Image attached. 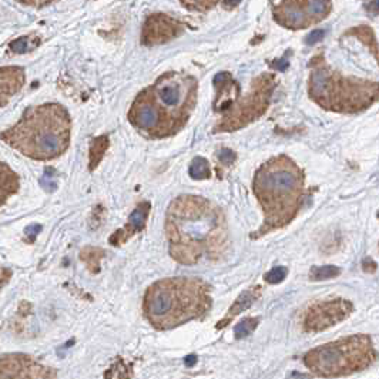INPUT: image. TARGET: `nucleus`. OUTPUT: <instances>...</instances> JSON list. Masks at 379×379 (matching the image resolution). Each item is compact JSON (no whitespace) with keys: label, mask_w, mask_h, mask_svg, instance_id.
Segmentation results:
<instances>
[{"label":"nucleus","mask_w":379,"mask_h":379,"mask_svg":"<svg viewBox=\"0 0 379 379\" xmlns=\"http://www.w3.org/2000/svg\"><path fill=\"white\" fill-rule=\"evenodd\" d=\"M241 0H224V5L225 8H235L239 5Z\"/></svg>","instance_id":"nucleus-31"},{"label":"nucleus","mask_w":379,"mask_h":379,"mask_svg":"<svg viewBox=\"0 0 379 379\" xmlns=\"http://www.w3.org/2000/svg\"><path fill=\"white\" fill-rule=\"evenodd\" d=\"M376 358L371 338L358 334L311 350L304 357V364L317 376L339 378L368 368Z\"/></svg>","instance_id":"nucleus-8"},{"label":"nucleus","mask_w":379,"mask_h":379,"mask_svg":"<svg viewBox=\"0 0 379 379\" xmlns=\"http://www.w3.org/2000/svg\"><path fill=\"white\" fill-rule=\"evenodd\" d=\"M364 271L365 272H375V269H376V264L371 260V258H366L365 261H364Z\"/></svg>","instance_id":"nucleus-30"},{"label":"nucleus","mask_w":379,"mask_h":379,"mask_svg":"<svg viewBox=\"0 0 379 379\" xmlns=\"http://www.w3.org/2000/svg\"><path fill=\"white\" fill-rule=\"evenodd\" d=\"M274 86V76L262 73L253 79L250 91L243 94L230 73H218L214 77V112L220 113L221 119L214 131H235L261 117L269 106Z\"/></svg>","instance_id":"nucleus-7"},{"label":"nucleus","mask_w":379,"mask_h":379,"mask_svg":"<svg viewBox=\"0 0 379 379\" xmlns=\"http://www.w3.org/2000/svg\"><path fill=\"white\" fill-rule=\"evenodd\" d=\"M369 9H371V10H379V0H375V2H372V3L369 5Z\"/></svg>","instance_id":"nucleus-33"},{"label":"nucleus","mask_w":379,"mask_h":379,"mask_svg":"<svg viewBox=\"0 0 379 379\" xmlns=\"http://www.w3.org/2000/svg\"><path fill=\"white\" fill-rule=\"evenodd\" d=\"M107 147H109L107 135H101V137H97V139L93 140L90 151H89V168L90 170H94L98 165V163L101 161L103 156H105Z\"/></svg>","instance_id":"nucleus-17"},{"label":"nucleus","mask_w":379,"mask_h":379,"mask_svg":"<svg viewBox=\"0 0 379 379\" xmlns=\"http://www.w3.org/2000/svg\"><path fill=\"white\" fill-rule=\"evenodd\" d=\"M17 190L19 177L8 167L6 163H2V204H5L8 197L13 195Z\"/></svg>","instance_id":"nucleus-16"},{"label":"nucleus","mask_w":379,"mask_h":379,"mask_svg":"<svg viewBox=\"0 0 379 379\" xmlns=\"http://www.w3.org/2000/svg\"><path fill=\"white\" fill-rule=\"evenodd\" d=\"M105 257V251L94 247H87L80 253V260L87 265L89 271L97 274L100 271V260Z\"/></svg>","instance_id":"nucleus-18"},{"label":"nucleus","mask_w":379,"mask_h":379,"mask_svg":"<svg viewBox=\"0 0 379 379\" xmlns=\"http://www.w3.org/2000/svg\"><path fill=\"white\" fill-rule=\"evenodd\" d=\"M288 274V269L285 267H275L272 268L271 271H268L265 275H264V280L268 283V284H280L285 280Z\"/></svg>","instance_id":"nucleus-24"},{"label":"nucleus","mask_w":379,"mask_h":379,"mask_svg":"<svg viewBox=\"0 0 379 379\" xmlns=\"http://www.w3.org/2000/svg\"><path fill=\"white\" fill-rule=\"evenodd\" d=\"M308 94L320 106L336 113H357L379 98V82L347 77L335 72L324 57L311 63Z\"/></svg>","instance_id":"nucleus-6"},{"label":"nucleus","mask_w":379,"mask_h":379,"mask_svg":"<svg viewBox=\"0 0 379 379\" xmlns=\"http://www.w3.org/2000/svg\"><path fill=\"white\" fill-rule=\"evenodd\" d=\"M211 304L209 284L197 278L174 277L160 280L147 288L143 313L156 329L167 331L204 317Z\"/></svg>","instance_id":"nucleus-4"},{"label":"nucleus","mask_w":379,"mask_h":379,"mask_svg":"<svg viewBox=\"0 0 379 379\" xmlns=\"http://www.w3.org/2000/svg\"><path fill=\"white\" fill-rule=\"evenodd\" d=\"M16 2H20L27 6H33V8H45L50 3H53L54 0H16Z\"/></svg>","instance_id":"nucleus-27"},{"label":"nucleus","mask_w":379,"mask_h":379,"mask_svg":"<svg viewBox=\"0 0 379 379\" xmlns=\"http://www.w3.org/2000/svg\"><path fill=\"white\" fill-rule=\"evenodd\" d=\"M261 295V287H253L247 291H244L243 294H241L237 301L231 305V308L228 309L227 315L220 321V324L217 325L218 329L224 328L227 324H230L231 320H234L238 314H241L243 311H246V309H248Z\"/></svg>","instance_id":"nucleus-15"},{"label":"nucleus","mask_w":379,"mask_h":379,"mask_svg":"<svg viewBox=\"0 0 379 379\" xmlns=\"http://www.w3.org/2000/svg\"><path fill=\"white\" fill-rule=\"evenodd\" d=\"M195 100L197 80L186 73L168 72L137 94L128 120L149 139H165L186 126Z\"/></svg>","instance_id":"nucleus-2"},{"label":"nucleus","mask_w":379,"mask_h":379,"mask_svg":"<svg viewBox=\"0 0 379 379\" xmlns=\"http://www.w3.org/2000/svg\"><path fill=\"white\" fill-rule=\"evenodd\" d=\"M341 274V268L336 265H321L313 267L309 271V280L311 281H325L338 277Z\"/></svg>","instance_id":"nucleus-20"},{"label":"nucleus","mask_w":379,"mask_h":379,"mask_svg":"<svg viewBox=\"0 0 379 379\" xmlns=\"http://www.w3.org/2000/svg\"><path fill=\"white\" fill-rule=\"evenodd\" d=\"M70 117L67 110L56 105L29 107L22 119L3 131L6 144L34 160L60 157L70 144Z\"/></svg>","instance_id":"nucleus-5"},{"label":"nucleus","mask_w":379,"mask_h":379,"mask_svg":"<svg viewBox=\"0 0 379 379\" xmlns=\"http://www.w3.org/2000/svg\"><path fill=\"white\" fill-rule=\"evenodd\" d=\"M302 170L287 156L264 163L254 176L253 190L264 213V224L254 238L288 225L304 201Z\"/></svg>","instance_id":"nucleus-3"},{"label":"nucleus","mask_w":379,"mask_h":379,"mask_svg":"<svg viewBox=\"0 0 379 379\" xmlns=\"http://www.w3.org/2000/svg\"><path fill=\"white\" fill-rule=\"evenodd\" d=\"M190 177L194 180H207L211 177L209 161L202 157H195L190 164Z\"/></svg>","instance_id":"nucleus-19"},{"label":"nucleus","mask_w":379,"mask_h":379,"mask_svg":"<svg viewBox=\"0 0 379 379\" xmlns=\"http://www.w3.org/2000/svg\"><path fill=\"white\" fill-rule=\"evenodd\" d=\"M131 376L130 368L124 365L123 359H117L114 365L110 366V369L105 373L106 379H128Z\"/></svg>","instance_id":"nucleus-23"},{"label":"nucleus","mask_w":379,"mask_h":379,"mask_svg":"<svg viewBox=\"0 0 379 379\" xmlns=\"http://www.w3.org/2000/svg\"><path fill=\"white\" fill-rule=\"evenodd\" d=\"M331 10V0H280L272 16L278 24L299 30L325 19Z\"/></svg>","instance_id":"nucleus-9"},{"label":"nucleus","mask_w":379,"mask_h":379,"mask_svg":"<svg viewBox=\"0 0 379 379\" xmlns=\"http://www.w3.org/2000/svg\"><path fill=\"white\" fill-rule=\"evenodd\" d=\"M56 372L29 355L12 354L2 357V379H56Z\"/></svg>","instance_id":"nucleus-11"},{"label":"nucleus","mask_w":379,"mask_h":379,"mask_svg":"<svg viewBox=\"0 0 379 379\" xmlns=\"http://www.w3.org/2000/svg\"><path fill=\"white\" fill-rule=\"evenodd\" d=\"M352 302L342 298L315 302L305 311L302 328L305 332L325 331L329 327L347 320L352 314Z\"/></svg>","instance_id":"nucleus-10"},{"label":"nucleus","mask_w":379,"mask_h":379,"mask_svg":"<svg viewBox=\"0 0 379 379\" xmlns=\"http://www.w3.org/2000/svg\"><path fill=\"white\" fill-rule=\"evenodd\" d=\"M0 89H2V106L5 107L8 100L15 96L24 84L23 68L16 66H6L0 70Z\"/></svg>","instance_id":"nucleus-14"},{"label":"nucleus","mask_w":379,"mask_h":379,"mask_svg":"<svg viewBox=\"0 0 379 379\" xmlns=\"http://www.w3.org/2000/svg\"><path fill=\"white\" fill-rule=\"evenodd\" d=\"M258 322L260 320L258 318H244L241 320L235 328H234V334H235V338L237 339H243L246 336H248L250 334H253L255 331V328L258 327Z\"/></svg>","instance_id":"nucleus-21"},{"label":"nucleus","mask_w":379,"mask_h":379,"mask_svg":"<svg viewBox=\"0 0 379 379\" xmlns=\"http://www.w3.org/2000/svg\"><path fill=\"white\" fill-rule=\"evenodd\" d=\"M325 36V31L324 30H315L313 33H309V36L306 38V43L308 45H315L318 42H321Z\"/></svg>","instance_id":"nucleus-28"},{"label":"nucleus","mask_w":379,"mask_h":379,"mask_svg":"<svg viewBox=\"0 0 379 379\" xmlns=\"http://www.w3.org/2000/svg\"><path fill=\"white\" fill-rule=\"evenodd\" d=\"M184 362H186L187 366H193V365L197 362V358H195V355H188V357L186 358Z\"/></svg>","instance_id":"nucleus-32"},{"label":"nucleus","mask_w":379,"mask_h":379,"mask_svg":"<svg viewBox=\"0 0 379 379\" xmlns=\"http://www.w3.org/2000/svg\"><path fill=\"white\" fill-rule=\"evenodd\" d=\"M42 231V225L39 224H33V225H29L26 230H24V239L27 241V243H33L34 239H36L38 234Z\"/></svg>","instance_id":"nucleus-26"},{"label":"nucleus","mask_w":379,"mask_h":379,"mask_svg":"<svg viewBox=\"0 0 379 379\" xmlns=\"http://www.w3.org/2000/svg\"><path fill=\"white\" fill-rule=\"evenodd\" d=\"M10 50L17 54L26 53L29 50V38H20V39H16L15 42H12Z\"/></svg>","instance_id":"nucleus-25"},{"label":"nucleus","mask_w":379,"mask_h":379,"mask_svg":"<svg viewBox=\"0 0 379 379\" xmlns=\"http://www.w3.org/2000/svg\"><path fill=\"white\" fill-rule=\"evenodd\" d=\"M218 158H220V161H221V163H224V164H230V163H232V161L235 160V154H234L231 150L224 149V150H221V153L218 154Z\"/></svg>","instance_id":"nucleus-29"},{"label":"nucleus","mask_w":379,"mask_h":379,"mask_svg":"<svg viewBox=\"0 0 379 379\" xmlns=\"http://www.w3.org/2000/svg\"><path fill=\"white\" fill-rule=\"evenodd\" d=\"M183 24L163 13L150 15L146 19L142 31V43L146 46H157L171 42L183 33Z\"/></svg>","instance_id":"nucleus-12"},{"label":"nucleus","mask_w":379,"mask_h":379,"mask_svg":"<svg viewBox=\"0 0 379 379\" xmlns=\"http://www.w3.org/2000/svg\"><path fill=\"white\" fill-rule=\"evenodd\" d=\"M150 213V202H140L139 205L135 207V210L130 214L127 224L124 225V228L117 230L112 237H110V244L112 246H120L128 238H131L134 234L140 232L146 228V223H147V217Z\"/></svg>","instance_id":"nucleus-13"},{"label":"nucleus","mask_w":379,"mask_h":379,"mask_svg":"<svg viewBox=\"0 0 379 379\" xmlns=\"http://www.w3.org/2000/svg\"><path fill=\"white\" fill-rule=\"evenodd\" d=\"M168 253L180 264L217 261L228 247L227 218L218 205L200 195H180L165 213Z\"/></svg>","instance_id":"nucleus-1"},{"label":"nucleus","mask_w":379,"mask_h":379,"mask_svg":"<svg viewBox=\"0 0 379 379\" xmlns=\"http://www.w3.org/2000/svg\"><path fill=\"white\" fill-rule=\"evenodd\" d=\"M180 2L186 9L191 12H207L213 9L220 0H180Z\"/></svg>","instance_id":"nucleus-22"}]
</instances>
